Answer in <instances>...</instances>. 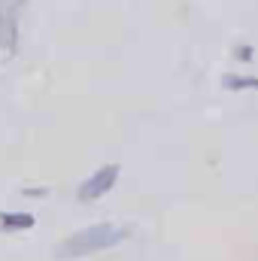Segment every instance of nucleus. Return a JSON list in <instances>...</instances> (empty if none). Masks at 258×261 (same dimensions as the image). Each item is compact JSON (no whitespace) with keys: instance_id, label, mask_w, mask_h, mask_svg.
I'll return each mask as SVG.
<instances>
[{"instance_id":"obj_1","label":"nucleus","mask_w":258,"mask_h":261,"mask_svg":"<svg viewBox=\"0 0 258 261\" xmlns=\"http://www.w3.org/2000/svg\"><path fill=\"white\" fill-rule=\"evenodd\" d=\"M125 237H128V228H119V225H110V222L88 225V228L70 234L67 240H61V243L52 249V255H55L58 261L85 258V255H91V252H104V249L119 246Z\"/></svg>"},{"instance_id":"obj_2","label":"nucleus","mask_w":258,"mask_h":261,"mask_svg":"<svg viewBox=\"0 0 258 261\" xmlns=\"http://www.w3.org/2000/svg\"><path fill=\"white\" fill-rule=\"evenodd\" d=\"M28 0H0V61L18 52V18Z\"/></svg>"},{"instance_id":"obj_3","label":"nucleus","mask_w":258,"mask_h":261,"mask_svg":"<svg viewBox=\"0 0 258 261\" xmlns=\"http://www.w3.org/2000/svg\"><path fill=\"white\" fill-rule=\"evenodd\" d=\"M119 164H107V167H100V170H94L82 186H79V192H76V200L79 203H91V200H97V197H104L116 182H119Z\"/></svg>"},{"instance_id":"obj_4","label":"nucleus","mask_w":258,"mask_h":261,"mask_svg":"<svg viewBox=\"0 0 258 261\" xmlns=\"http://www.w3.org/2000/svg\"><path fill=\"white\" fill-rule=\"evenodd\" d=\"M34 222L37 219L31 213H0V231H28Z\"/></svg>"},{"instance_id":"obj_5","label":"nucleus","mask_w":258,"mask_h":261,"mask_svg":"<svg viewBox=\"0 0 258 261\" xmlns=\"http://www.w3.org/2000/svg\"><path fill=\"white\" fill-rule=\"evenodd\" d=\"M222 88H228V91H258V76L225 73V76H222Z\"/></svg>"},{"instance_id":"obj_6","label":"nucleus","mask_w":258,"mask_h":261,"mask_svg":"<svg viewBox=\"0 0 258 261\" xmlns=\"http://www.w3.org/2000/svg\"><path fill=\"white\" fill-rule=\"evenodd\" d=\"M234 58L237 61H252V46H237L234 49Z\"/></svg>"},{"instance_id":"obj_7","label":"nucleus","mask_w":258,"mask_h":261,"mask_svg":"<svg viewBox=\"0 0 258 261\" xmlns=\"http://www.w3.org/2000/svg\"><path fill=\"white\" fill-rule=\"evenodd\" d=\"M24 195L28 197H46L49 195V189H24Z\"/></svg>"}]
</instances>
